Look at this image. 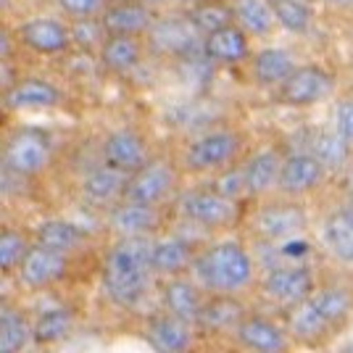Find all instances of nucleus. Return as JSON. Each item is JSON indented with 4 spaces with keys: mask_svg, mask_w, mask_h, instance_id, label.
<instances>
[{
    "mask_svg": "<svg viewBox=\"0 0 353 353\" xmlns=\"http://www.w3.org/2000/svg\"><path fill=\"white\" fill-rule=\"evenodd\" d=\"M153 237H117L101 261V290L117 309H137L153 282L159 280L150 266Z\"/></svg>",
    "mask_w": 353,
    "mask_h": 353,
    "instance_id": "1",
    "label": "nucleus"
},
{
    "mask_svg": "<svg viewBox=\"0 0 353 353\" xmlns=\"http://www.w3.org/2000/svg\"><path fill=\"white\" fill-rule=\"evenodd\" d=\"M208 293L240 295L256 285V259L245 243L219 240L198 250L190 272Z\"/></svg>",
    "mask_w": 353,
    "mask_h": 353,
    "instance_id": "2",
    "label": "nucleus"
},
{
    "mask_svg": "<svg viewBox=\"0 0 353 353\" xmlns=\"http://www.w3.org/2000/svg\"><path fill=\"white\" fill-rule=\"evenodd\" d=\"M245 159V137L235 127H216L188 140L176 161L190 174H216Z\"/></svg>",
    "mask_w": 353,
    "mask_h": 353,
    "instance_id": "3",
    "label": "nucleus"
},
{
    "mask_svg": "<svg viewBox=\"0 0 353 353\" xmlns=\"http://www.w3.org/2000/svg\"><path fill=\"white\" fill-rule=\"evenodd\" d=\"M243 224L253 240L264 245H282L306 235L311 227V216L306 206L298 203V198L282 195L280 201H266L253 206L245 214Z\"/></svg>",
    "mask_w": 353,
    "mask_h": 353,
    "instance_id": "4",
    "label": "nucleus"
},
{
    "mask_svg": "<svg viewBox=\"0 0 353 353\" xmlns=\"http://www.w3.org/2000/svg\"><path fill=\"white\" fill-rule=\"evenodd\" d=\"M176 211L179 216L195 224L208 232H224V230H235L237 224L245 221V201L230 198L214 185L206 188H192L176 195Z\"/></svg>",
    "mask_w": 353,
    "mask_h": 353,
    "instance_id": "5",
    "label": "nucleus"
},
{
    "mask_svg": "<svg viewBox=\"0 0 353 353\" xmlns=\"http://www.w3.org/2000/svg\"><path fill=\"white\" fill-rule=\"evenodd\" d=\"M56 156L53 134L43 127H16L3 148V163L8 174L19 179H37L48 172Z\"/></svg>",
    "mask_w": 353,
    "mask_h": 353,
    "instance_id": "6",
    "label": "nucleus"
},
{
    "mask_svg": "<svg viewBox=\"0 0 353 353\" xmlns=\"http://www.w3.org/2000/svg\"><path fill=\"white\" fill-rule=\"evenodd\" d=\"M179 174H182L179 161L163 159V156H153V161H148L140 172L130 174L124 198L137 201V203H148V206L163 208L166 203L176 201Z\"/></svg>",
    "mask_w": 353,
    "mask_h": 353,
    "instance_id": "7",
    "label": "nucleus"
},
{
    "mask_svg": "<svg viewBox=\"0 0 353 353\" xmlns=\"http://www.w3.org/2000/svg\"><path fill=\"white\" fill-rule=\"evenodd\" d=\"M338 77L322 63H298L293 74L274 90L277 101L290 108H311L335 95Z\"/></svg>",
    "mask_w": 353,
    "mask_h": 353,
    "instance_id": "8",
    "label": "nucleus"
},
{
    "mask_svg": "<svg viewBox=\"0 0 353 353\" xmlns=\"http://www.w3.org/2000/svg\"><path fill=\"white\" fill-rule=\"evenodd\" d=\"M16 40L40 59H59L74 50L72 24L59 16H32L16 24Z\"/></svg>",
    "mask_w": 353,
    "mask_h": 353,
    "instance_id": "9",
    "label": "nucleus"
},
{
    "mask_svg": "<svg viewBox=\"0 0 353 353\" xmlns=\"http://www.w3.org/2000/svg\"><path fill=\"white\" fill-rule=\"evenodd\" d=\"M256 285L266 301L277 303L282 309H290L295 303L311 298V293L319 288V280L314 266L309 264H282L264 272V277Z\"/></svg>",
    "mask_w": 353,
    "mask_h": 353,
    "instance_id": "10",
    "label": "nucleus"
},
{
    "mask_svg": "<svg viewBox=\"0 0 353 353\" xmlns=\"http://www.w3.org/2000/svg\"><path fill=\"white\" fill-rule=\"evenodd\" d=\"M148 50L169 59H192L203 56V34L192 27L185 11L176 16H159L145 37Z\"/></svg>",
    "mask_w": 353,
    "mask_h": 353,
    "instance_id": "11",
    "label": "nucleus"
},
{
    "mask_svg": "<svg viewBox=\"0 0 353 353\" xmlns=\"http://www.w3.org/2000/svg\"><path fill=\"white\" fill-rule=\"evenodd\" d=\"M72 256L61 253V250H53L48 245H40L34 243L32 250L27 253V259L21 261L16 277H19V285L30 293H43V290H50L61 282L69 280L72 274Z\"/></svg>",
    "mask_w": 353,
    "mask_h": 353,
    "instance_id": "12",
    "label": "nucleus"
},
{
    "mask_svg": "<svg viewBox=\"0 0 353 353\" xmlns=\"http://www.w3.org/2000/svg\"><path fill=\"white\" fill-rule=\"evenodd\" d=\"M101 161L124 172V174H134L148 161H153V145L140 130L117 127L105 134L103 143H101Z\"/></svg>",
    "mask_w": 353,
    "mask_h": 353,
    "instance_id": "13",
    "label": "nucleus"
},
{
    "mask_svg": "<svg viewBox=\"0 0 353 353\" xmlns=\"http://www.w3.org/2000/svg\"><path fill=\"white\" fill-rule=\"evenodd\" d=\"M327 176H330V169L311 150H293V153H285L277 192L288 198H303L322 190Z\"/></svg>",
    "mask_w": 353,
    "mask_h": 353,
    "instance_id": "14",
    "label": "nucleus"
},
{
    "mask_svg": "<svg viewBox=\"0 0 353 353\" xmlns=\"http://www.w3.org/2000/svg\"><path fill=\"white\" fill-rule=\"evenodd\" d=\"M232 338L243 351L253 353H285L293 345V335L288 324H280L266 314H248L237 324Z\"/></svg>",
    "mask_w": 353,
    "mask_h": 353,
    "instance_id": "15",
    "label": "nucleus"
},
{
    "mask_svg": "<svg viewBox=\"0 0 353 353\" xmlns=\"http://www.w3.org/2000/svg\"><path fill=\"white\" fill-rule=\"evenodd\" d=\"M63 103V90L45 77H16L3 88L6 111H50Z\"/></svg>",
    "mask_w": 353,
    "mask_h": 353,
    "instance_id": "16",
    "label": "nucleus"
},
{
    "mask_svg": "<svg viewBox=\"0 0 353 353\" xmlns=\"http://www.w3.org/2000/svg\"><path fill=\"white\" fill-rule=\"evenodd\" d=\"M105 224L117 237H153L163 227V208L121 198L105 211Z\"/></svg>",
    "mask_w": 353,
    "mask_h": 353,
    "instance_id": "17",
    "label": "nucleus"
},
{
    "mask_svg": "<svg viewBox=\"0 0 353 353\" xmlns=\"http://www.w3.org/2000/svg\"><path fill=\"white\" fill-rule=\"evenodd\" d=\"M206 301L208 290L195 277L190 280L188 274H179V277L161 280V309L185 319V322L195 324V327H198Z\"/></svg>",
    "mask_w": 353,
    "mask_h": 353,
    "instance_id": "18",
    "label": "nucleus"
},
{
    "mask_svg": "<svg viewBox=\"0 0 353 353\" xmlns=\"http://www.w3.org/2000/svg\"><path fill=\"white\" fill-rule=\"evenodd\" d=\"M145 343L159 353H185L195 345V324L179 319L169 311H159L145 319Z\"/></svg>",
    "mask_w": 353,
    "mask_h": 353,
    "instance_id": "19",
    "label": "nucleus"
},
{
    "mask_svg": "<svg viewBox=\"0 0 353 353\" xmlns=\"http://www.w3.org/2000/svg\"><path fill=\"white\" fill-rule=\"evenodd\" d=\"M198 245L190 243L188 237L179 235H153L150 240V266L156 272V277H179L192 272Z\"/></svg>",
    "mask_w": 353,
    "mask_h": 353,
    "instance_id": "20",
    "label": "nucleus"
},
{
    "mask_svg": "<svg viewBox=\"0 0 353 353\" xmlns=\"http://www.w3.org/2000/svg\"><path fill=\"white\" fill-rule=\"evenodd\" d=\"M282 161H285V153H282L280 145L256 148L253 153H248V156L240 161L250 198H264V195H269L272 190H277Z\"/></svg>",
    "mask_w": 353,
    "mask_h": 353,
    "instance_id": "21",
    "label": "nucleus"
},
{
    "mask_svg": "<svg viewBox=\"0 0 353 353\" xmlns=\"http://www.w3.org/2000/svg\"><path fill=\"white\" fill-rule=\"evenodd\" d=\"M145 50H148L145 37H134V34H105L101 48L95 50V59H98V66L105 74L124 77V74H132L143 63Z\"/></svg>",
    "mask_w": 353,
    "mask_h": 353,
    "instance_id": "22",
    "label": "nucleus"
},
{
    "mask_svg": "<svg viewBox=\"0 0 353 353\" xmlns=\"http://www.w3.org/2000/svg\"><path fill=\"white\" fill-rule=\"evenodd\" d=\"M156 19H159V14L148 6L145 0H111L103 16H101V24H103L105 34L148 37Z\"/></svg>",
    "mask_w": 353,
    "mask_h": 353,
    "instance_id": "23",
    "label": "nucleus"
},
{
    "mask_svg": "<svg viewBox=\"0 0 353 353\" xmlns=\"http://www.w3.org/2000/svg\"><path fill=\"white\" fill-rule=\"evenodd\" d=\"M127 179H130V174H124V172H119V169L101 161L82 176V188H79L82 201L88 206L98 208V211H108L124 198Z\"/></svg>",
    "mask_w": 353,
    "mask_h": 353,
    "instance_id": "24",
    "label": "nucleus"
},
{
    "mask_svg": "<svg viewBox=\"0 0 353 353\" xmlns=\"http://www.w3.org/2000/svg\"><path fill=\"white\" fill-rule=\"evenodd\" d=\"M319 240L335 264L353 266V208L348 203L332 208L324 216L319 227Z\"/></svg>",
    "mask_w": 353,
    "mask_h": 353,
    "instance_id": "25",
    "label": "nucleus"
},
{
    "mask_svg": "<svg viewBox=\"0 0 353 353\" xmlns=\"http://www.w3.org/2000/svg\"><path fill=\"white\" fill-rule=\"evenodd\" d=\"M203 59L221 66H237L250 61V34L240 24H230L203 34Z\"/></svg>",
    "mask_w": 353,
    "mask_h": 353,
    "instance_id": "26",
    "label": "nucleus"
},
{
    "mask_svg": "<svg viewBox=\"0 0 353 353\" xmlns=\"http://www.w3.org/2000/svg\"><path fill=\"white\" fill-rule=\"evenodd\" d=\"M248 314V306L240 301V295L208 293L203 314L198 319V330H206L211 335H227V332H235L237 324Z\"/></svg>",
    "mask_w": 353,
    "mask_h": 353,
    "instance_id": "27",
    "label": "nucleus"
},
{
    "mask_svg": "<svg viewBox=\"0 0 353 353\" xmlns=\"http://www.w3.org/2000/svg\"><path fill=\"white\" fill-rule=\"evenodd\" d=\"M298 61L285 48H261L259 53L250 56V77L259 88L277 90L293 74Z\"/></svg>",
    "mask_w": 353,
    "mask_h": 353,
    "instance_id": "28",
    "label": "nucleus"
},
{
    "mask_svg": "<svg viewBox=\"0 0 353 353\" xmlns=\"http://www.w3.org/2000/svg\"><path fill=\"white\" fill-rule=\"evenodd\" d=\"M311 303L322 314V319L330 324L332 332L345 330L353 319V288L348 285H319L311 293Z\"/></svg>",
    "mask_w": 353,
    "mask_h": 353,
    "instance_id": "29",
    "label": "nucleus"
},
{
    "mask_svg": "<svg viewBox=\"0 0 353 353\" xmlns=\"http://www.w3.org/2000/svg\"><path fill=\"white\" fill-rule=\"evenodd\" d=\"M32 235H34V243L48 245V248H53V250H61V253H66V256H72V259L79 256L90 243V235L79 224H74V221H69V219H59V216H56V219L40 221Z\"/></svg>",
    "mask_w": 353,
    "mask_h": 353,
    "instance_id": "30",
    "label": "nucleus"
},
{
    "mask_svg": "<svg viewBox=\"0 0 353 353\" xmlns=\"http://www.w3.org/2000/svg\"><path fill=\"white\" fill-rule=\"evenodd\" d=\"M285 324L295 343H303V345H322L330 335H335L330 324L322 319V314L316 311V306L311 303V298L285 309Z\"/></svg>",
    "mask_w": 353,
    "mask_h": 353,
    "instance_id": "31",
    "label": "nucleus"
},
{
    "mask_svg": "<svg viewBox=\"0 0 353 353\" xmlns=\"http://www.w3.org/2000/svg\"><path fill=\"white\" fill-rule=\"evenodd\" d=\"M34 345V316L19 306H0V353H21Z\"/></svg>",
    "mask_w": 353,
    "mask_h": 353,
    "instance_id": "32",
    "label": "nucleus"
},
{
    "mask_svg": "<svg viewBox=\"0 0 353 353\" xmlns=\"http://www.w3.org/2000/svg\"><path fill=\"white\" fill-rule=\"evenodd\" d=\"M77 316L69 306H50L34 316V345L37 348H53L63 340H69Z\"/></svg>",
    "mask_w": 353,
    "mask_h": 353,
    "instance_id": "33",
    "label": "nucleus"
},
{
    "mask_svg": "<svg viewBox=\"0 0 353 353\" xmlns=\"http://www.w3.org/2000/svg\"><path fill=\"white\" fill-rule=\"evenodd\" d=\"M351 145H353L351 140H345V137L332 127V130H316V132L311 134L306 150H311L330 172H340V169H345L348 161L353 159Z\"/></svg>",
    "mask_w": 353,
    "mask_h": 353,
    "instance_id": "34",
    "label": "nucleus"
},
{
    "mask_svg": "<svg viewBox=\"0 0 353 353\" xmlns=\"http://www.w3.org/2000/svg\"><path fill=\"white\" fill-rule=\"evenodd\" d=\"M185 16L190 19L192 27L201 34H208V32H216L221 27L235 24L232 0H192L190 6L185 8Z\"/></svg>",
    "mask_w": 353,
    "mask_h": 353,
    "instance_id": "35",
    "label": "nucleus"
},
{
    "mask_svg": "<svg viewBox=\"0 0 353 353\" xmlns=\"http://www.w3.org/2000/svg\"><path fill=\"white\" fill-rule=\"evenodd\" d=\"M235 24H240L250 37H269L277 30V19L269 0H232Z\"/></svg>",
    "mask_w": 353,
    "mask_h": 353,
    "instance_id": "36",
    "label": "nucleus"
},
{
    "mask_svg": "<svg viewBox=\"0 0 353 353\" xmlns=\"http://www.w3.org/2000/svg\"><path fill=\"white\" fill-rule=\"evenodd\" d=\"M274 19H277V27L285 30L288 34L295 37H306L311 34L314 24H316V16L311 11L309 3L303 0H269Z\"/></svg>",
    "mask_w": 353,
    "mask_h": 353,
    "instance_id": "37",
    "label": "nucleus"
},
{
    "mask_svg": "<svg viewBox=\"0 0 353 353\" xmlns=\"http://www.w3.org/2000/svg\"><path fill=\"white\" fill-rule=\"evenodd\" d=\"M34 245V235L19 230V227H3L0 230V272L3 277H11L19 272L21 261L27 259V253Z\"/></svg>",
    "mask_w": 353,
    "mask_h": 353,
    "instance_id": "38",
    "label": "nucleus"
},
{
    "mask_svg": "<svg viewBox=\"0 0 353 353\" xmlns=\"http://www.w3.org/2000/svg\"><path fill=\"white\" fill-rule=\"evenodd\" d=\"M56 8L72 21H88V19H101L111 0H53Z\"/></svg>",
    "mask_w": 353,
    "mask_h": 353,
    "instance_id": "39",
    "label": "nucleus"
},
{
    "mask_svg": "<svg viewBox=\"0 0 353 353\" xmlns=\"http://www.w3.org/2000/svg\"><path fill=\"white\" fill-rule=\"evenodd\" d=\"M335 130L353 143V98H343L335 105Z\"/></svg>",
    "mask_w": 353,
    "mask_h": 353,
    "instance_id": "40",
    "label": "nucleus"
},
{
    "mask_svg": "<svg viewBox=\"0 0 353 353\" xmlns=\"http://www.w3.org/2000/svg\"><path fill=\"white\" fill-rule=\"evenodd\" d=\"M327 6H332V8H353V0H322Z\"/></svg>",
    "mask_w": 353,
    "mask_h": 353,
    "instance_id": "41",
    "label": "nucleus"
},
{
    "mask_svg": "<svg viewBox=\"0 0 353 353\" xmlns=\"http://www.w3.org/2000/svg\"><path fill=\"white\" fill-rule=\"evenodd\" d=\"M343 351H351V353H353V343H348V345H343Z\"/></svg>",
    "mask_w": 353,
    "mask_h": 353,
    "instance_id": "42",
    "label": "nucleus"
}]
</instances>
